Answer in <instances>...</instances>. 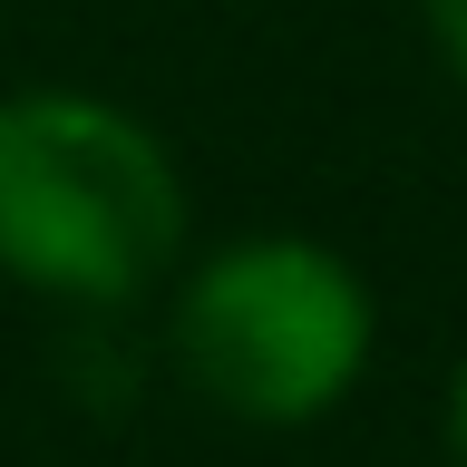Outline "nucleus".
<instances>
[{
	"mask_svg": "<svg viewBox=\"0 0 467 467\" xmlns=\"http://www.w3.org/2000/svg\"><path fill=\"white\" fill-rule=\"evenodd\" d=\"M185 254V175L137 108L98 88L0 98V283L117 312Z\"/></svg>",
	"mask_w": 467,
	"mask_h": 467,
	"instance_id": "nucleus-1",
	"label": "nucleus"
},
{
	"mask_svg": "<svg viewBox=\"0 0 467 467\" xmlns=\"http://www.w3.org/2000/svg\"><path fill=\"white\" fill-rule=\"evenodd\" d=\"M379 341L370 283L321 234H234L175 273L166 350L204 409L244 429H312L360 389Z\"/></svg>",
	"mask_w": 467,
	"mask_h": 467,
	"instance_id": "nucleus-2",
	"label": "nucleus"
},
{
	"mask_svg": "<svg viewBox=\"0 0 467 467\" xmlns=\"http://www.w3.org/2000/svg\"><path fill=\"white\" fill-rule=\"evenodd\" d=\"M419 20H429V49H438V68L467 88V0H419Z\"/></svg>",
	"mask_w": 467,
	"mask_h": 467,
	"instance_id": "nucleus-3",
	"label": "nucleus"
},
{
	"mask_svg": "<svg viewBox=\"0 0 467 467\" xmlns=\"http://www.w3.org/2000/svg\"><path fill=\"white\" fill-rule=\"evenodd\" d=\"M438 448H448V467H467V360L448 370V409H438Z\"/></svg>",
	"mask_w": 467,
	"mask_h": 467,
	"instance_id": "nucleus-4",
	"label": "nucleus"
}]
</instances>
